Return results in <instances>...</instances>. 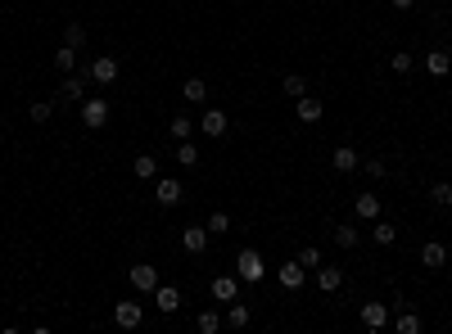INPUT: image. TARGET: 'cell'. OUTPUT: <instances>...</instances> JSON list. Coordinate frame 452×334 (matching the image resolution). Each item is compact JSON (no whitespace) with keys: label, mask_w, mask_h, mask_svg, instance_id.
<instances>
[{"label":"cell","mask_w":452,"mask_h":334,"mask_svg":"<svg viewBox=\"0 0 452 334\" xmlns=\"http://www.w3.org/2000/svg\"><path fill=\"white\" fill-rule=\"evenodd\" d=\"M263 271H267V267H263V253H258V249H240V253H236V276H240L244 284H258Z\"/></svg>","instance_id":"cell-1"},{"label":"cell","mask_w":452,"mask_h":334,"mask_svg":"<svg viewBox=\"0 0 452 334\" xmlns=\"http://www.w3.org/2000/svg\"><path fill=\"white\" fill-rule=\"evenodd\" d=\"M87 82H91V72H64V82H59V100H64V104H82V100H87Z\"/></svg>","instance_id":"cell-2"},{"label":"cell","mask_w":452,"mask_h":334,"mask_svg":"<svg viewBox=\"0 0 452 334\" xmlns=\"http://www.w3.org/2000/svg\"><path fill=\"white\" fill-rule=\"evenodd\" d=\"M109 113H114V104H109V100H100V95H95V100H82V127L100 131L104 122H109Z\"/></svg>","instance_id":"cell-3"},{"label":"cell","mask_w":452,"mask_h":334,"mask_svg":"<svg viewBox=\"0 0 452 334\" xmlns=\"http://www.w3.org/2000/svg\"><path fill=\"white\" fill-rule=\"evenodd\" d=\"M127 280H131V289H136V294H154L158 284H163V280H158V267H150V262H136V267L127 271Z\"/></svg>","instance_id":"cell-4"},{"label":"cell","mask_w":452,"mask_h":334,"mask_svg":"<svg viewBox=\"0 0 452 334\" xmlns=\"http://www.w3.org/2000/svg\"><path fill=\"white\" fill-rule=\"evenodd\" d=\"M240 276H231V271H226V276H217L213 284H209V294H213V303H236L240 299Z\"/></svg>","instance_id":"cell-5"},{"label":"cell","mask_w":452,"mask_h":334,"mask_svg":"<svg viewBox=\"0 0 452 334\" xmlns=\"http://www.w3.org/2000/svg\"><path fill=\"white\" fill-rule=\"evenodd\" d=\"M87 72H91L95 86H114V82H118V59H114V55H100V59H91Z\"/></svg>","instance_id":"cell-6"},{"label":"cell","mask_w":452,"mask_h":334,"mask_svg":"<svg viewBox=\"0 0 452 334\" xmlns=\"http://www.w3.org/2000/svg\"><path fill=\"white\" fill-rule=\"evenodd\" d=\"M209 240H213V235H209V226H186V230H181V249H186L190 257L209 253Z\"/></svg>","instance_id":"cell-7"},{"label":"cell","mask_w":452,"mask_h":334,"mask_svg":"<svg viewBox=\"0 0 452 334\" xmlns=\"http://www.w3.org/2000/svg\"><path fill=\"white\" fill-rule=\"evenodd\" d=\"M181 199H186V190H181V181H172V177H163L154 185V204L158 208H177Z\"/></svg>","instance_id":"cell-8"},{"label":"cell","mask_w":452,"mask_h":334,"mask_svg":"<svg viewBox=\"0 0 452 334\" xmlns=\"http://www.w3.org/2000/svg\"><path fill=\"white\" fill-rule=\"evenodd\" d=\"M140 321H145V307L140 303H118L114 307V325L118 330H140Z\"/></svg>","instance_id":"cell-9"},{"label":"cell","mask_w":452,"mask_h":334,"mask_svg":"<svg viewBox=\"0 0 452 334\" xmlns=\"http://www.w3.org/2000/svg\"><path fill=\"white\" fill-rule=\"evenodd\" d=\"M154 307H158L163 316L181 312V289H172V284H158V289H154Z\"/></svg>","instance_id":"cell-10"},{"label":"cell","mask_w":452,"mask_h":334,"mask_svg":"<svg viewBox=\"0 0 452 334\" xmlns=\"http://www.w3.org/2000/svg\"><path fill=\"white\" fill-rule=\"evenodd\" d=\"M199 131H204V135H213V140H222V135H226V113H222V108H204Z\"/></svg>","instance_id":"cell-11"},{"label":"cell","mask_w":452,"mask_h":334,"mask_svg":"<svg viewBox=\"0 0 452 334\" xmlns=\"http://www.w3.org/2000/svg\"><path fill=\"white\" fill-rule=\"evenodd\" d=\"M362 325L366 330H385L389 325V303H362Z\"/></svg>","instance_id":"cell-12"},{"label":"cell","mask_w":452,"mask_h":334,"mask_svg":"<svg viewBox=\"0 0 452 334\" xmlns=\"http://www.w3.org/2000/svg\"><path fill=\"white\" fill-rule=\"evenodd\" d=\"M443 262H448V244H443V240H430V244H425V249H421V267L439 271Z\"/></svg>","instance_id":"cell-13"},{"label":"cell","mask_w":452,"mask_h":334,"mask_svg":"<svg viewBox=\"0 0 452 334\" xmlns=\"http://www.w3.org/2000/svg\"><path fill=\"white\" fill-rule=\"evenodd\" d=\"M316 289H321V294L344 289V271H339V267H316Z\"/></svg>","instance_id":"cell-14"},{"label":"cell","mask_w":452,"mask_h":334,"mask_svg":"<svg viewBox=\"0 0 452 334\" xmlns=\"http://www.w3.org/2000/svg\"><path fill=\"white\" fill-rule=\"evenodd\" d=\"M335 172H358L362 167V154L358 150H353V145H335Z\"/></svg>","instance_id":"cell-15"},{"label":"cell","mask_w":452,"mask_h":334,"mask_svg":"<svg viewBox=\"0 0 452 334\" xmlns=\"http://www.w3.org/2000/svg\"><path fill=\"white\" fill-rule=\"evenodd\" d=\"M181 100H186V104H204V100H209V82H204V77H186V82H181Z\"/></svg>","instance_id":"cell-16"},{"label":"cell","mask_w":452,"mask_h":334,"mask_svg":"<svg viewBox=\"0 0 452 334\" xmlns=\"http://www.w3.org/2000/svg\"><path fill=\"white\" fill-rule=\"evenodd\" d=\"M353 213H358L362 221H375L380 217V194H371V190L358 194V199H353Z\"/></svg>","instance_id":"cell-17"},{"label":"cell","mask_w":452,"mask_h":334,"mask_svg":"<svg viewBox=\"0 0 452 334\" xmlns=\"http://www.w3.org/2000/svg\"><path fill=\"white\" fill-rule=\"evenodd\" d=\"M425 72H430V77H448L452 72V50H430L425 55Z\"/></svg>","instance_id":"cell-18"},{"label":"cell","mask_w":452,"mask_h":334,"mask_svg":"<svg viewBox=\"0 0 452 334\" xmlns=\"http://www.w3.org/2000/svg\"><path fill=\"white\" fill-rule=\"evenodd\" d=\"M303 271H308V267H299V257H294V262H285V267L276 271L280 289H303Z\"/></svg>","instance_id":"cell-19"},{"label":"cell","mask_w":452,"mask_h":334,"mask_svg":"<svg viewBox=\"0 0 452 334\" xmlns=\"http://www.w3.org/2000/svg\"><path fill=\"white\" fill-rule=\"evenodd\" d=\"M331 235H335V244H339V249H358V244H362V230L353 226V221H339V226H335Z\"/></svg>","instance_id":"cell-20"},{"label":"cell","mask_w":452,"mask_h":334,"mask_svg":"<svg viewBox=\"0 0 452 334\" xmlns=\"http://www.w3.org/2000/svg\"><path fill=\"white\" fill-rule=\"evenodd\" d=\"M299 122H321V113H326V104L321 100H312V95H299Z\"/></svg>","instance_id":"cell-21"},{"label":"cell","mask_w":452,"mask_h":334,"mask_svg":"<svg viewBox=\"0 0 452 334\" xmlns=\"http://www.w3.org/2000/svg\"><path fill=\"white\" fill-rule=\"evenodd\" d=\"M371 240H375V244H385V249H389V244L398 240V226H394V221H385V217H375V221H371Z\"/></svg>","instance_id":"cell-22"},{"label":"cell","mask_w":452,"mask_h":334,"mask_svg":"<svg viewBox=\"0 0 452 334\" xmlns=\"http://www.w3.org/2000/svg\"><path fill=\"white\" fill-rule=\"evenodd\" d=\"M394 330H398V334H421V330H425V321H421L417 312H407V307H402V312L394 316Z\"/></svg>","instance_id":"cell-23"},{"label":"cell","mask_w":452,"mask_h":334,"mask_svg":"<svg viewBox=\"0 0 452 334\" xmlns=\"http://www.w3.org/2000/svg\"><path fill=\"white\" fill-rule=\"evenodd\" d=\"M249 321H253V312H249L244 303H226V325H231V330H244Z\"/></svg>","instance_id":"cell-24"},{"label":"cell","mask_w":452,"mask_h":334,"mask_svg":"<svg viewBox=\"0 0 452 334\" xmlns=\"http://www.w3.org/2000/svg\"><path fill=\"white\" fill-rule=\"evenodd\" d=\"M199 127V122H190V113H177L172 122H167V131H172V140H190V131Z\"/></svg>","instance_id":"cell-25"},{"label":"cell","mask_w":452,"mask_h":334,"mask_svg":"<svg viewBox=\"0 0 452 334\" xmlns=\"http://www.w3.org/2000/svg\"><path fill=\"white\" fill-rule=\"evenodd\" d=\"M194 330H199V334H217V330H222V312H213V307L199 312V316H194Z\"/></svg>","instance_id":"cell-26"},{"label":"cell","mask_w":452,"mask_h":334,"mask_svg":"<svg viewBox=\"0 0 452 334\" xmlns=\"http://www.w3.org/2000/svg\"><path fill=\"white\" fill-rule=\"evenodd\" d=\"M55 68L59 72H77V50H72V45H59V50H55Z\"/></svg>","instance_id":"cell-27"},{"label":"cell","mask_w":452,"mask_h":334,"mask_svg":"<svg viewBox=\"0 0 452 334\" xmlns=\"http://www.w3.org/2000/svg\"><path fill=\"white\" fill-rule=\"evenodd\" d=\"M131 172H136L140 181H154V172H158V158H154V154H140L136 163H131Z\"/></svg>","instance_id":"cell-28"},{"label":"cell","mask_w":452,"mask_h":334,"mask_svg":"<svg viewBox=\"0 0 452 334\" xmlns=\"http://www.w3.org/2000/svg\"><path fill=\"white\" fill-rule=\"evenodd\" d=\"M177 163H181V167H194V163H199V150H194V140H177Z\"/></svg>","instance_id":"cell-29"},{"label":"cell","mask_w":452,"mask_h":334,"mask_svg":"<svg viewBox=\"0 0 452 334\" xmlns=\"http://www.w3.org/2000/svg\"><path fill=\"white\" fill-rule=\"evenodd\" d=\"M280 91H285V95H290V100H299V95H308V82H303V77H299V72H290V77H285V82H280Z\"/></svg>","instance_id":"cell-30"},{"label":"cell","mask_w":452,"mask_h":334,"mask_svg":"<svg viewBox=\"0 0 452 334\" xmlns=\"http://www.w3.org/2000/svg\"><path fill=\"white\" fill-rule=\"evenodd\" d=\"M430 204L434 208H452V181H439L434 190H430Z\"/></svg>","instance_id":"cell-31"},{"label":"cell","mask_w":452,"mask_h":334,"mask_svg":"<svg viewBox=\"0 0 452 334\" xmlns=\"http://www.w3.org/2000/svg\"><path fill=\"white\" fill-rule=\"evenodd\" d=\"M64 45L82 50V45H87V28H82V23H68V28H64Z\"/></svg>","instance_id":"cell-32"},{"label":"cell","mask_w":452,"mask_h":334,"mask_svg":"<svg viewBox=\"0 0 452 334\" xmlns=\"http://www.w3.org/2000/svg\"><path fill=\"white\" fill-rule=\"evenodd\" d=\"M362 172H366L371 181H385V177H389V163H385V158H362Z\"/></svg>","instance_id":"cell-33"},{"label":"cell","mask_w":452,"mask_h":334,"mask_svg":"<svg viewBox=\"0 0 452 334\" xmlns=\"http://www.w3.org/2000/svg\"><path fill=\"white\" fill-rule=\"evenodd\" d=\"M389 68H394L398 77H407V72H412V50H394V55H389Z\"/></svg>","instance_id":"cell-34"},{"label":"cell","mask_w":452,"mask_h":334,"mask_svg":"<svg viewBox=\"0 0 452 334\" xmlns=\"http://www.w3.org/2000/svg\"><path fill=\"white\" fill-rule=\"evenodd\" d=\"M204 226H209V235H226V230H231V217L217 208V213H209V221H204Z\"/></svg>","instance_id":"cell-35"},{"label":"cell","mask_w":452,"mask_h":334,"mask_svg":"<svg viewBox=\"0 0 452 334\" xmlns=\"http://www.w3.org/2000/svg\"><path fill=\"white\" fill-rule=\"evenodd\" d=\"M299 267H321V249H316V244H303V249H299Z\"/></svg>","instance_id":"cell-36"},{"label":"cell","mask_w":452,"mask_h":334,"mask_svg":"<svg viewBox=\"0 0 452 334\" xmlns=\"http://www.w3.org/2000/svg\"><path fill=\"white\" fill-rule=\"evenodd\" d=\"M28 113H32V122H50V118H55V104H50V100H36Z\"/></svg>","instance_id":"cell-37"},{"label":"cell","mask_w":452,"mask_h":334,"mask_svg":"<svg viewBox=\"0 0 452 334\" xmlns=\"http://www.w3.org/2000/svg\"><path fill=\"white\" fill-rule=\"evenodd\" d=\"M389 5H394V9H412V5H417V0H389Z\"/></svg>","instance_id":"cell-38"},{"label":"cell","mask_w":452,"mask_h":334,"mask_svg":"<svg viewBox=\"0 0 452 334\" xmlns=\"http://www.w3.org/2000/svg\"><path fill=\"white\" fill-rule=\"evenodd\" d=\"M448 45H452V28H448Z\"/></svg>","instance_id":"cell-39"}]
</instances>
